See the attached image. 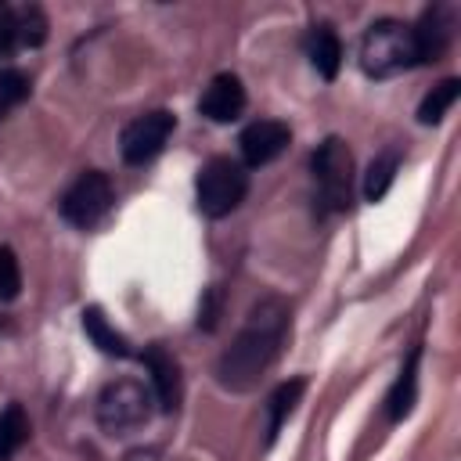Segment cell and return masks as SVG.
Segmentation results:
<instances>
[{
  "instance_id": "5b68a950",
  "label": "cell",
  "mask_w": 461,
  "mask_h": 461,
  "mask_svg": "<svg viewBox=\"0 0 461 461\" xmlns=\"http://www.w3.org/2000/svg\"><path fill=\"white\" fill-rule=\"evenodd\" d=\"M151 389H144L137 378H115L97 396V425L112 436H122L151 418Z\"/></svg>"
},
{
  "instance_id": "e0dca14e",
  "label": "cell",
  "mask_w": 461,
  "mask_h": 461,
  "mask_svg": "<svg viewBox=\"0 0 461 461\" xmlns=\"http://www.w3.org/2000/svg\"><path fill=\"white\" fill-rule=\"evenodd\" d=\"M457 94H461V79H443V83H436L425 97H421V104H418V122H425V126H436L450 108H454V101H457Z\"/></svg>"
},
{
  "instance_id": "8fae6325",
  "label": "cell",
  "mask_w": 461,
  "mask_h": 461,
  "mask_svg": "<svg viewBox=\"0 0 461 461\" xmlns=\"http://www.w3.org/2000/svg\"><path fill=\"white\" fill-rule=\"evenodd\" d=\"M414 32V50H418V65L421 61H439L454 40V18L443 4L425 7V14L418 18V25H411Z\"/></svg>"
},
{
  "instance_id": "3957f363",
  "label": "cell",
  "mask_w": 461,
  "mask_h": 461,
  "mask_svg": "<svg viewBox=\"0 0 461 461\" xmlns=\"http://www.w3.org/2000/svg\"><path fill=\"white\" fill-rule=\"evenodd\" d=\"M310 169H313V198L317 209L324 216L331 212H346L353 202V155L346 148L342 137H328L317 144V151L310 155Z\"/></svg>"
},
{
  "instance_id": "6da1fadb",
  "label": "cell",
  "mask_w": 461,
  "mask_h": 461,
  "mask_svg": "<svg viewBox=\"0 0 461 461\" xmlns=\"http://www.w3.org/2000/svg\"><path fill=\"white\" fill-rule=\"evenodd\" d=\"M288 328H292V313L281 295H263L259 303H252V310L245 313V324L238 328L234 342L223 349L216 364L220 385L230 393H249L277 360L288 339Z\"/></svg>"
},
{
  "instance_id": "4fadbf2b",
  "label": "cell",
  "mask_w": 461,
  "mask_h": 461,
  "mask_svg": "<svg viewBox=\"0 0 461 461\" xmlns=\"http://www.w3.org/2000/svg\"><path fill=\"white\" fill-rule=\"evenodd\" d=\"M418 357H421V349H411L407 353V360H403V367H400V375H396V382H393V389L385 396L389 421L407 418L411 407H414V396H418Z\"/></svg>"
},
{
  "instance_id": "9a60e30c",
  "label": "cell",
  "mask_w": 461,
  "mask_h": 461,
  "mask_svg": "<svg viewBox=\"0 0 461 461\" xmlns=\"http://www.w3.org/2000/svg\"><path fill=\"white\" fill-rule=\"evenodd\" d=\"M303 389H306V378H288V382H281V385L270 393V403H267V411H270V418H267V443L277 439V432H281L285 418L295 411Z\"/></svg>"
},
{
  "instance_id": "7c38bea8",
  "label": "cell",
  "mask_w": 461,
  "mask_h": 461,
  "mask_svg": "<svg viewBox=\"0 0 461 461\" xmlns=\"http://www.w3.org/2000/svg\"><path fill=\"white\" fill-rule=\"evenodd\" d=\"M306 58H310V65H313L324 79H335V76H339V65H342V40H339V32H335L328 22H321V25L310 29V36H306Z\"/></svg>"
},
{
  "instance_id": "603a6c76",
  "label": "cell",
  "mask_w": 461,
  "mask_h": 461,
  "mask_svg": "<svg viewBox=\"0 0 461 461\" xmlns=\"http://www.w3.org/2000/svg\"><path fill=\"white\" fill-rule=\"evenodd\" d=\"M220 310H223V292L220 288H209L205 299H202V306H198V328L212 331L216 321H220Z\"/></svg>"
},
{
  "instance_id": "8992f818",
  "label": "cell",
  "mask_w": 461,
  "mask_h": 461,
  "mask_svg": "<svg viewBox=\"0 0 461 461\" xmlns=\"http://www.w3.org/2000/svg\"><path fill=\"white\" fill-rule=\"evenodd\" d=\"M112 198H115V194H112V180H108L101 169H86V173H79V176L68 184V191L61 194L58 209H61V216H65L72 227L94 230V227L108 216Z\"/></svg>"
},
{
  "instance_id": "ffe728a7",
  "label": "cell",
  "mask_w": 461,
  "mask_h": 461,
  "mask_svg": "<svg viewBox=\"0 0 461 461\" xmlns=\"http://www.w3.org/2000/svg\"><path fill=\"white\" fill-rule=\"evenodd\" d=\"M43 40H47V14L36 4L22 7L18 11V43L22 47H40Z\"/></svg>"
},
{
  "instance_id": "d6986e66",
  "label": "cell",
  "mask_w": 461,
  "mask_h": 461,
  "mask_svg": "<svg viewBox=\"0 0 461 461\" xmlns=\"http://www.w3.org/2000/svg\"><path fill=\"white\" fill-rule=\"evenodd\" d=\"M29 90H32V83L22 68H0V119L7 112H14L29 97Z\"/></svg>"
},
{
  "instance_id": "cb8c5ba5",
  "label": "cell",
  "mask_w": 461,
  "mask_h": 461,
  "mask_svg": "<svg viewBox=\"0 0 461 461\" xmlns=\"http://www.w3.org/2000/svg\"><path fill=\"white\" fill-rule=\"evenodd\" d=\"M122 461H162V457H158V450H130Z\"/></svg>"
},
{
  "instance_id": "ba28073f",
  "label": "cell",
  "mask_w": 461,
  "mask_h": 461,
  "mask_svg": "<svg viewBox=\"0 0 461 461\" xmlns=\"http://www.w3.org/2000/svg\"><path fill=\"white\" fill-rule=\"evenodd\" d=\"M292 140V130L281 122V119H256L241 130L238 137V148H241V166H267L274 162Z\"/></svg>"
},
{
  "instance_id": "52a82bcc",
  "label": "cell",
  "mask_w": 461,
  "mask_h": 461,
  "mask_svg": "<svg viewBox=\"0 0 461 461\" xmlns=\"http://www.w3.org/2000/svg\"><path fill=\"white\" fill-rule=\"evenodd\" d=\"M173 126H176V119H173V112H166V108H155V112H144V115L130 119V122L122 126V133H119V151H122V158H126L130 166L151 162V158L166 148Z\"/></svg>"
},
{
  "instance_id": "5bb4252c",
  "label": "cell",
  "mask_w": 461,
  "mask_h": 461,
  "mask_svg": "<svg viewBox=\"0 0 461 461\" xmlns=\"http://www.w3.org/2000/svg\"><path fill=\"white\" fill-rule=\"evenodd\" d=\"M83 331H86V339L101 349V353H108V357H130L133 349H130V342L108 324V317L101 313V306H86L83 310Z\"/></svg>"
},
{
  "instance_id": "7402d4cb",
  "label": "cell",
  "mask_w": 461,
  "mask_h": 461,
  "mask_svg": "<svg viewBox=\"0 0 461 461\" xmlns=\"http://www.w3.org/2000/svg\"><path fill=\"white\" fill-rule=\"evenodd\" d=\"M14 47H22L18 43V11L0 4V54H11Z\"/></svg>"
},
{
  "instance_id": "ac0fdd59",
  "label": "cell",
  "mask_w": 461,
  "mask_h": 461,
  "mask_svg": "<svg viewBox=\"0 0 461 461\" xmlns=\"http://www.w3.org/2000/svg\"><path fill=\"white\" fill-rule=\"evenodd\" d=\"M396 169H400V155H396V151H382V155L367 166V173H364V198H367V202H382L385 191H389L393 180H396Z\"/></svg>"
},
{
  "instance_id": "44dd1931",
  "label": "cell",
  "mask_w": 461,
  "mask_h": 461,
  "mask_svg": "<svg viewBox=\"0 0 461 461\" xmlns=\"http://www.w3.org/2000/svg\"><path fill=\"white\" fill-rule=\"evenodd\" d=\"M18 288H22V270H18L14 252L4 245V249H0V303L14 299V295H18Z\"/></svg>"
},
{
  "instance_id": "2e32d148",
  "label": "cell",
  "mask_w": 461,
  "mask_h": 461,
  "mask_svg": "<svg viewBox=\"0 0 461 461\" xmlns=\"http://www.w3.org/2000/svg\"><path fill=\"white\" fill-rule=\"evenodd\" d=\"M29 439V418L22 403H7L0 411V461H11Z\"/></svg>"
},
{
  "instance_id": "9c48e42d",
  "label": "cell",
  "mask_w": 461,
  "mask_h": 461,
  "mask_svg": "<svg viewBox=\"0 0 461 461\" xmlns=\"http://www.w3.org/2000/svg\"><path fill=\"white\" fill-rule=\"evenodd\" d=\"M140 364H144L148 375H151V396H155V403H158L166 414H173V411L180 407V396H184V382H180V364H176V357H173L162 342H151V346L140 353Z\"/></svg>"
},
{
  "instance_id": "30bf717a",
  "label": "cell",
  "mask_w": 461,
  "mask_h": 461,
  "mask_svg": "<svg viewBox=\"0 0 461 461\" xmlns=\"http://www.w3.org/2000/svg\"><path fill=\"white\" fill-rule=\"evenodd\" d=\"M245 86L234 72H220L209 79V86L202 90L198 97V112L212 122H234L241 112H245Z\"/></svg>"
},
{
  "instance_id": "277c9868",
  "label": "cell",
  "mask_w": 461,
  "mask_h": 461,
  "mask_svg": "<svg viewBox=\"0 0 461 461\" xmlns=\"http://www.w3.org/2000/svg\"><path fill=\"white\" fill-rule=\"evenodd\" d=\"M249 194V173L238 158H209L194 180V198H198V212L209 220H223L230 216Z\"/></svg>"
},
{
  "instance_id": "7a4b0ae2",
  "label": "cell",
  "mask_w": 461,
  "mask_h": 461,
  "mask_svg": "<svg viewBox=\"0 0 461 461\" xmlns=\"http://www.w3.org/2000/svg\"><path fill=\"white\" fill-rule=\"evenodd\" d=\"M411 65H418L411 25H403L396 18L371 22L364 40H360V68L375 79H389V76H396Z\"/></svg>"
}]
</instances>
